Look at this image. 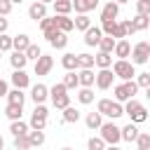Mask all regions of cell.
<instances>
[{
    "instance_id": "1",
    "label": "cell",
    "mask_w": 150,
    "mask_h": 150,
    "mask_svg": "<svg viewBox=\"0 0 150 150\" xmlns=\"http://www.w3.org/2000/svg\"><path fill=\"white\" fill-rule=\"evenodd\" d=\"M49 98H52V105H54L56 110H63V108L70 105V94H68V89H66L63 82L49 87Z\"/></svg>"
},
{
    "instance_id": "2",
    "label": "cell",
    "mask_w": 150,
    "mask_h": 150,
    "mask_svg": "<svg viewBox=\"0 0 150 150\" xmlns=\"http://www.w3.org/2000/svg\"><path fill=\"white\" fill-rule=\"evenodd\" d=\"M115 101L117 103H127L129 98H134L136 96V91H138V84L134 82V80H124V82H120V84H115Z\"/></svg>"
},
{
    "instance_id": "3",
    "label": "cell",
    "mask_w": 150,
    "mask_h": 150,
    "mask_svg": "<svg viewBox=\"0 0 150 150\" xmlns=\"http://www.w3.org/2000/svg\"><path fill=\"white\" fill-rule=\"evenodd\" d=\"M96 110H98L101 115L110 117V120H117V117H122V115H124V105H122V103H117V101H110V98H101V101H98V105H96Z\"/></svg>"
},
{
    "instance_id": "4",
    "label": "cell",
    "mask_w": 150,
    "mask_h": 150,
    "mask_svg": "<svg viewBox=\"0 0 150 150\" xmlns=\"http://www.w3.org/2000/svg\"><path fill=\"white\" fill-rule=\"evenodd\" d=\"M98 131H101V138L105 141V145H117L122 141V129L115 122H103L98 127Z\"/></svg>"
},
{
    "instance_id": "5",
    "label": "cell",
    "mask_w": 150,
    "mask_h": 150,
    "mask_svg": "<svg viewBox=\"0 0 150 150\" xmlns=\"http://www.w3.org/2000/svg\"><path fill=\"white\" fill-rule=\"evenodd\" d=\"M112 73H115V77H120L122 82L136 77V68H134V63L127 61V59H117V61L112 63Z\"/></svg>"
},
{
    "instance_id": "6",
    "label": "cell",
    "mask_w": 150,
    "mask_h": 150,
    "mask_svg": "<svg viewBox=\"0 0 150 150\" xmlns=\"http://www.w3.org/2000/svg\"><path fill=\"white\" fill-rule=\"evenodd\" d=\"M148 61H150V42L141 40V42H136L131 47V63L134 66H143Z\"/></svg>"
},
{
    "instance_id": "7",
    "label": "cell",
    "mask_w": 150,
    "mask_h": 150,
    "mask_svg": "<svg viewBox=\"0 0 150 150\" xmlns=\"http://www.w3.org/2000/svg\"><path fill=\"white\" fill-rule=\"evenodd\" d=\"M47 108H45V103H38L35 105V110H33V115H30V129H42L45 131V127H47Z\"/></svg>"
},
{
    "instance_id": "8",
    "label": "cell",
    "mask_w": 150,
    "mask_h": 150,
    "mask_svg": "<svg viewBox=\"0 0 150 150\" xmlns=\"http://www.w3.org/2000/svg\"><path fill=\"white\" fill-rule=\"evenodd\" d=\"M101 30H103V35H110V38H115V40H124V38H127L122 23H117V21H103V23H101Z\"/></svg>"
},
{
    "instance_id": "9",
    "label": "cell",
    "mask_w": 150,
    "mask_h": 150,
    "mask_svg": "<svg viewBox=\"0 0 150 150\" xmlns=\"http://www.w3.org/2000/svg\"><path fill=\"white\" fill-rule=\"evenodd\" d=\"M112 80H115V73L110 70V68H101L98 73H96V87L98 89H110L112 87Z\"/></svg>"
},
{
    "instance_id": "10",
    "label": "cell",
    "mask_w": 150,
    "mask_h": 150,
    "mask_svg": "<svg viewBox=\"0 0 150 150\" xmlns=\"http://www.w3.org/2000/svg\"><path fill=\"white\" fill-rule=\"evenodd\" d=\"M45 38H47V42H49L54 49H66V45H68V33H63V30L47 33Z\"/></svg>"
},
{
    "instance_id": "11",
    "label": "cell",
    "mask_w": 150,
    "mask_h": 150,
    "mask_svg": "<svg viewBox=\"0 0 150 150\" xmlns=\"http://www.w3.org/2000/svg\"><path fill=\"white\" fill-rule=\"evenodd\" d=\"M30 98H33V103H35V105H38V103H45V101L49 98V87H47V84H42V82L33 84V87H30Z\"/></svg>"
},
{
    "instance_id": "12",
    "label": "cell",
    "mask_w": 150,
    "mask_h": 150,
    "mask_svg": "<svg viewBox=\"0 0 150 150\" xmlns=\"http://www.w3.org/2000/svg\"><path fill=\"white\" fill-rule=\"evenodd\" d=\"M101 38H103V30H101L98 26H89V28L84 30V45H87V47H98Z\"/></svg>"
},
{
    "instance_id": "13",
    "label": "cell",
    "mask_w": 150,
    "mask_h": 150,
    "mask_svg": "<svg viewBox=\"0 0 150 150\" xmlns=\"http://www.w3.org/2000/svg\"><path fill=\"white\" fill-rule=\"evenodd\" d=\"M117 14H120V5H117L115 0L105 2V5H103V9H101V23H103V21H115V19H117Z\"/></svg>"
},
{
    "instance_id": "14",
    "label": "cell",
    "mask_w": 150,
    "mask_h": 150,
    "mask_svg": "<svg viewBox=\"0 0 150 150\" xmlns=\"http://www.w3.org/2000/svg\"><path fill=\"white\" fill-rule=\"evenodd\" d=\"M52 68H54V59L47 54H40V59L35 61V75H49Z\"/></svg>"
},
{
    "instance_id": "15",
    "label": "cell",
    "mask_w": 150,
    "mask_h": 150,
    "mask_svg": "<svg viewBox=\"0 0 150 150\" xmlns=\"http://www.w3.org/2000/svg\"><path fill=\"white\" fill-rule=\"evenodd\" d=\"M28 16H30V19H35V21L45 19V16H47V5H45V2H40V0H35V2L28 7Z\"/></svg>"
},
{
    "instance_id": "16",
    "label": "cell",
    "mask_w": 150,
    "mask_h": 150,
    "mask_svg": "<svg viewBox=\"0 0 150 150\" xmlns=\"http://www.w3.org/2000/svg\"><path fill=\"white\" fill-rule=\"evenodd\" d=\"M73 2V9L77 12V14H89L96 5H98V0H70Z\"/></svg>"
},
{
    "instance_id": "17",
    "label": "cell",
    "mask_w": 150,
    "mask_h": 150,
    "mask_svg": "<svg viewBox=\"0 0 150 150\" xmlns=\"http://www.w3.org/2000/svg\"><path fill=\"white\" fill-rule=\"evenodd\" d=\"M77 80H80V87H91V84L96 82V73H94L91 68H80Z\"/></svg>"
},
{
    "instance_id": "18",
    "label": "cell",
    "mask_w": 150,
    "mask_h": 150,
    "mask_svg": "<svg viewBox=\"0 0 150 150\" xmlns=\"http://www.w3.org/2000/svg\"><path fill=\"white\" fill-rule=\"evenodd\" d=\"M12 84L16 87V89H26L28 84H30V77L26 75V70L21 68V70H14L12 73Z\"/></svg>"
},
{
    "instance_id": "19",
    "label": "cell",
    "mask_w": 150,
    "mask_h": 150,
    "mask_svg": "<svg viewBox=\"0 0 150 150\" xmlns=\"http://www.w3.org/2000/svg\"><path fill=\"white\" fill-rule=\"evenodd\" d=\"M40 28H42V33H45V35H47V33L59 30V16L54 14V16H45V19H40Z\"/></svg>"
},
{
    "instance_id": "20",
    "label": "cell",
    "mask_w": 150,
    "mask_h": 150,
    "mask_svg": "<svg viewBox=\"0 0 150 150\" xmlns=\"http://www.w3.org/2000/svg\"><path fill=\"white\" fill-rule=\"evenodd\" d=\"M112 54H115L117 59H127V56H131V45H129L127 40H117V42H115Z\"/></svg>"
},
{
    "instance_id": "21",
    "label": "cell",
    "mask_w": 150,
    "mask_h": 150,
    "mask_svg": "<svg viewBox=\"0 0 150 150\" xmlns=\"http://www.w3.org/2000/svg\"><path fill=\"white\" fill-rule=\"evenodd\" d=\"M9 63H12V68L14 70H21V68H26V63H28V56L23 54V52H12V56H9Z\"/></svg>"
},
{
    "instance_id": "22",
    "label": "cell",
    "mask_w": 150,
    "mask_h": 150,
    "mask_svg": "<svg viewBox=\"0 0 150 150\" xmlns=\"http://www.w3.org/2000/svg\"><path fill=\"white\" fill-rule=\"evenodd\" d=\"M30 45V38L26 35V33H21V35H14L12 38V49H16V52H26V47Z\"/></svg>"
},
{
    "instance_id": "23",
    "label": "cell",
    "mask_w": 150,
    "mask_h": 150,
    "mask_svg": "<svg viewBox=\"0 0 150 150\" xmlns=\"http://www.w3.org/2000/svg\"><path fill=\"white\" fill-rule=\"evenodd\" d=\"M94 66H98V68H110V66H112V54L98 52V54L94 56Z\"/></svg>"
},
{
    "instance_id": "24",
    "label": "cell",
    "mask_w": 150,
    "mask_h": 150,
    "mask_svg": "<svg viewBox=\"0 0 150 150\" xmlns=\"http://www.w3.org/2000/svg\"><path fill=\"white\" fill-rule=\"evenodd\" d=\"M9 131H12V136H26L30 129H28V124H26L23 120H14V122L9 124Z\"/></svg>"
},
{
    "instance_id": "25",
    "label": "cell",
    "mask_w": 150,
    "mask_h": 150,
    "mask_svg": "<svg viewBox=\"0 0 150 150\" xmlns=\"http://www.w3.org/2000/svg\"><path fill=\"white\" fill-rule=\"evenodd\" d=\"M136 136H138V124H134V122H129L127 127H122V141H136Z\"/></svg>"
},
{
    "instance_id": "26",
    "label": "cell",
    "mask_w": 150,
    "mask_h": 150,
    "mask_svg": "<svg viewBox=\"0 0 150 150\" xmlns=\"http://www.w3.org/2000/svg\"><path fill=\"white\" fill-rule=\"evenodd\" d=\"M28 141H30V148H40L45 143V131L42 129H30L28 131Z\"/></svg>"
},
{
    "instance_id": "27",
    "label": "cell",
    "mask_w": 150,
    "mask_h": 150,
    "mask_svg": "<svg viewBox=\"0 0 150 150\" xmlns=\"http://www.w3.org/2000/svg\"><path fill=\"white\" fill-rule=\"evenodd\" d=\"M54 14H70L73 12V2L70 0H54Z\"/></svg>"
},
{
    "instance_id": "28",
    "label": "cell",
    "mask_w": 150,
    "mask_h": 150,
    "mask_svg": "<svg viewBox=\"0 0 150 150\" xmlns=\"http://www.w3.org/2000/svg\"><path fill=\"white\" fill-rule=\"evenodd\" d=\"M61 66H63L66 70H77V54L66 52V54L61 56Z\"/></svg>"
},
{
    "instance_id": "29",
    "label": "cell",
    "mask_w": 150,
    "mask_h": 150,
    "mask_svg": "<svg viewBox=\"0 0 150 150\" xmlns=\"http://www.w3.org/2000/svg\"><path fill=\"white\" fill-rule=\"evenodd\" d=\"M84 124L89 127V129H98L101 124H103V115L96 110V112H89L87 117H84Z\"/></svg>"
},
{
    "instance_id": "30",
    "label": "cell",
    "mask_w": 150,
    "mask_h": 150,
    "mask_svg": "<svg viewBox=\"0 0 150 150\" xmlns=\"http://www.w3.org/2000/svg\"><path fill=\"white\" fill-rule=\"evenodd\" d=\"M7 101L9 103H16V105H23V101H26V94H23V89H12V91H7Z\"/></svg>"
},
{
    "instance_id": "31",
    "label": "cell",
    "mask_w": 150,
    "mask_h": 150,
    "mask_svg": "<svg viewBox=\"0 0 150 150\" xmlns=\"http://www.w3.org/2000/svg\"><path fill=\"white\" fill-rule=\"evenodd\" d=\"M21 112H23V105H16V103H7L5 108V115L14 122V120H21Z\"/></svg>"
},
{
    "instance_id": "32",
    "label": "cell",
    "mask_w": 150,
    "mask_h": 150,
    "mask_svg": "<svg viewBox=\"0 0 150 150\" xmlns=\"http://www.w3.org/2000/svg\"><path fill=\"white\" fill-rule=\"evenodd\" d=\"M77 120H80V110H77V108H73V105L63 108V122H66V124H75Z\"/></svg>"
},
{
    "instance_id": "33",
    "label": "cell",
    "mask_w": 150,
    "mask_h": 150,
    "mask_svg": "<svg viewBox=\"0 0 150 150\" xmlns=\"http://www.w3.org/2000/svg\"><path fill=\"white\" fill-rule=\"evenodd\" d=\"M63 84H66V89H77V87H80V80H77V73H75V70H66V77H63Z\"/></svg>"
},
{
    "instance_id": "34",
    "label": "cell",
    "mask_w": 150,
    "mask_h": 150,
    "mask_svg": "<svg viewBox=\"0 0 150 150\" xmlns=\"http://www.w3.org/2000/svg\"><path fill=\"white\" fill-rule=\"evenodd\" d=\"M77 101H80L82 105H89V103L94 101V91H91V87H82V89L77 91Z\"/></svg>"
},
{
    "instance_id": "35",
    "label": "cell",
    "mask_w": 150,
    "mask_h": 150,
    "mask_svg": "<svg viewBox=\"0 0 150 150\" xmlns=\"http://www.w3.org/2000/svg\"><path fill=\"white\" fill-rule=\"evenodd\" d=\"M56 16H59V30L70 33L75 28V23H73V19H68V14H56Z\"/></svg>"
},
{
    "instance_id": "36",
    "label": "cell",
    "mask_w": 150,
    "mask_h": 150,
    "mask_svg": "<svg viewBox=\"0 0 150 150\" xmlns=\"http://www.w3.org/2000/svg\"><path fill=\"white\" fill-rule=\"evenodd\" d=\"M73 23H75V28L77 30H87L89 26H91V19H89V14H77V19H73Z\"/></svg>"
},
{
    "instance_id": "37",
    "label": "cell",
    "mask_w": 150,
    "mask_h": 150,
    "mask_svg": "<svg viewBox=\"0 0 150 150\" xmlns=\"http://www.w3.org/2000/svg\"><path fill=\"white\" fill-rule=\"evenodd\" d=\"M115 38H110V35H105V38H101V42H98V52H108V54H112V49H115Z\"/></svg>"
},
{
    "instance_id": "38",
    "label": "cell",
    "mask_w": 150,
    "mask_h": 150,
    "mask_svg": "<svg viewBox=\"0 0 150 150\" xmlns=\"http://www.w3.org/2000/svg\"><path fill=\"white\" fill-rule=\"evenodd\" d=\"M131 23H134L136 30H145V28H150V16H141V14H136V16L131 19Z\"/></svg>"
},
{
    "instance_id": "39",
    "label": "cell",
    "mask_w": 150,
    "mask_h": 150,
    "mask_svg": "<svg viewBox=\"0 0 150 150\" xmlns=\"http://www.w3.org/2000/svg\"><path fill=\"white\" fill-rule=\"evenodd\" d=\"M129 117H131V122H134V124H141V122H145V120H148V110H145V105L136 108V110H134Z\"/></svg>"
},
{
    "instance_id": "40",
    "label": "cell",
    "mask_w": 150,
    "mask_h": 150,
    "mask_svg": "<svg viewBox=\"0 0 150 150\" xmlns=\"http://www.w3.org/2000/svg\"><path fill=\"white\" fill-rule=\"evenodd\" d=\"M77 68H94V56L91 54H77Z\"/></svg>"
},
{
    "instance_id": "41",
    "label": "cell",
    "mask_w": 150,
    "mask_h": 150,
    "mask_svg": "<svg viewBox=\"0 0 150 150\" xmlns=\"http://www.w3.org/2000/svg\"><path fill=\"white\" fill-rule=\"evenodd\" d=\"M87 150H105V141L101 136H91L87 141Z\"/></svg>"
},
{
    "instance_id": "42",
    "label": "cell",
    "mask_w": 150,
    "mask_h": 150,
    "mask_svg": "<svg viewBox=\"0 0 150 150\" xmlns=\"http://www.w3.org/2000/svg\"><path fill=\"white\" fill-rule=\"evenodd\" d=\"M28 148H30L28 134L26 136H14V150H28Z\"/></svg>"
},
{
    "instance_id": "43",
    "label": "cell",
    "mask_w": 150,
    "mask_h": 150,
    "mask_svg": "<svg viewBox=\"0 0 150 150\" xmlns=\"http://www.w3.org/2000/svg\"><path fill=\"white\" fill-rule=\"evenodd\" d=\"M23 54H26V56H28V59H33V61H38V59H40V54H42V52H40V47H38V45H33V42H30V45H28V47H26V52H23Z\"/></svg>"
},
{
    "instance_id": "44",
    "label": "cell",
    "mask_w": 150,
    "mask_h": 150,
    "mask_svg": "<svg viewBox=\"0 0 150 150\" xmlns=\"http://www.w3.org/2000/svg\"><path fill=\"white\" fill-rule=\"evenodd\" d=\"M136 84H138V89L141 87L148 89L150 87V73H136Z\"/></svg>"
},
{
    "instance_id": "45",
    "label": "cell",
    "mask_w": 150,
    "mask_h": 150,
    "mask_svg": "<svg viewBox=\"0 0 150 150\" xmlns=\"http://www.w3.org/2000/svg\"><path fill=\"white\" fill-rule=\"evenodd\" d=\"M136 145H138V148H150V134H148V131H138Z\"/></svg>"
},
{
    "instance_id": "46",
    "label": "cell",
    "mask_w": 150,
    "mask_h": 150,
    "mask_svg": "<svg viewBox=\"0 0 150 150\" xmlns=\"http://www.w3.org/2000/svg\"><path fill=\"white\" fill-rule=\"evenodd\" d=\"M12 49V35L0 33V52H9Z\"/></svg>"
},
{
    "instance_id": "47",
    "label": "cell",
    "mask_w": 150,
    "mask_h": 150,
    "mask_svg": "<svg viewBox=\"0 0 150 150\" xmlns=\"http://www.w3.org/2000/svg\"><path fill=\"white\" fill-rule=\"evenodd\" d=\"M136 14H141V16H150V2L138 0V2H136Z\"/></svg>"
},
{
    "instance_id": "48",
    "label": "cell",
    "mask_w": 150,
    "mask_h": 150,
    "mask_svg": "<svg viewBox=\"0 0 150 150\" xmlns=\"http://www.w3.org/2000/svg\"><path fill=\"white\" fill-rule=\"evenodd\" d=\"M141 105H143V103H138L136 98H129V101L124 103V115H131V112H134L136 108H141Z\"/></svg>"
},
{
    "instance_id": "49",
    "label": "cell",
    "mask_w": 150,
    "mask_h": 150,
    "mask_svg": "<svg viewBox=\"0 0 150 150\" xmlns=\"http://www.w3.org/2000/svg\"><path fill=\"white\" fill-rule=\"evenodd\" d=\"M12 12V0H0V16H7Z\"/></svg>"
},
{
    "instance_id": "50",
    "label": "cell",
    "mask_w": 150,
    "mask_h": 150,
    "mask_svg": "<svg viewBox=\"0 0 150 150\" xmlns=\"http://www.w3.org/2000/svg\"><path fill=\"white\" fill-rule=\"evenodd\" d=\"M120 23H122V28H124V33H127V38L136 33V28H134V23H131L129 19H124V21H120Z\"/></svg>"
},
{
    "instance_id": "51",
    "label": "cell",
    "mask_w": 150,
    "mask_h": 150,
    "mask_svg": "<svg viewBox=\"0 0 150 150\" xmlns=\"http://www.w3.org/2000/svg\"><path fill=\"white\" fill-rule=\"evenodd\" d=\"M7 28H9V21L5 16H0V33H7Z\"/></svg>"
},
{
    "instance_id": "52",
    "label": "cell",
    "mask_w": 150,
    "mask_h": 150,
    "mask_svg": "<svg viewBox=\"0 0 150 150\" xmlns=\"http://www.w3.org/2000/svg\"><path fill=\"white\" fill-rule=\"evenodd\" d=\"M7 91H9V89H7V82L0 77V96H7Z\"/></svg>"
},
{
    "instance_id": "53",
    "label": "cell",
    "mask_w": 150,
    "mask_h": 150,
    "mask_svg": "<svg viewBox=\"0 0 150 150\" xmlns=\"http://www.w3.org/2000/svg\"><path fill=\"white\" fill-rule=\"evenodd\" d=\"M105 150H120L117 145H105Z\"/></svg>"
},
{
    "instance_id": "54",
    "label": "cell",
    "mask_w": 150,
    "mask_h": 150,
    "mask_svg": "<svg viewBox=\"0 0 150 150\" xmlns=\"http://www.w3.org/2000/svg\"><path fill=\"white\" fill-rule=\"evenodd\" d=\"M115 2H117V5H127L129 0H115Z\"/></svg>"
},
{
    "instance_id": "55",
    "label": "cell",
    "mask_w": 150,
    "mask_h": 150,
    "mask_svg": "<svg viewBox=\"0 0 150 150\" xmlns=\"http://www.w3.org/2000/svg\"><path fill=\"white\" fill-rule=\"evenodd\" d=\"M2 148H5V138L0 136V150H2Z\"/></svg>"
},
{
    "instance_id": "56",
    "label": "cell",
    "mask_w": 150,
    "mask_h": 150,
    "mask_svg": "<svg viewBox=\"0 0 150 150\" xmlns=\"http://www.w3.org/2000/svg\"><path fill=\"white\" fill-rule=\"evenodd\" d=\"M21 2H23V0H12V5H21Z\"/></svg>"
},
{
    "instance_id": "57",
    "label": "cell",
    "mask_w": 150,
    "mask_h": 150,
    "mask_svg": "<svg viewBox=\"0 0 150 150\" xmlns=\"http://www.w3.org/2000/svg\"><path fill=\"white\" fill-rule=\"evenodd\" d=\"M145 96H148V101H150V87H148V89H145Z\"/></svg>"
},
{
    "instance_id": "58",
    "label": "cell",
    "mask_w": 150,
    "mask_h": 150,
    "mask_svg": "<svg viewBox=\"0 0 150 150\" xmlns=\"http://www.w3.org/2000/svg\"><path fill=\"white\" fill-rule=\"evenodd\" d=\"M40 2H45V5H49V2H54V0H40Z\"/></svg>"
},
{
    "instance_id": "59",
    "label": "cell",
    "mask_w": 150,
    "mask_h": 150,
    "mask_svg": "<svg viewBox=\"0 0 150 150\" xmlns=\"http://www.w3.org/2000/svg\"><path fill=\"white\" fill-rule=\"evenodd\" d=\"M136 150H148V148H136Z\"/></svg>"
},
{
    "instance_id": "60",
    "label": "cell",
    "mask_w": 150,
    "mask_h": 150,
    "mask_svg": "<svg viewBox=\"0 0 150 150\" xmlns=\"http://www.w3.org/2000/svg\"><path fill=\"white\" fill-rule=\"evenodd\" d=\"M61 150H73V148H61Z\"/></svg>"
},
{
    "instance_id": "61",
    "label": "cell",
    "mask_w": 150,
    "mask_h": 150,
    "mask_svg": "<svg viewBox=\"0 0 150 150\" xmlns=\"http://www.w3.org/2000/svg\"><path fill=\"white\" fill-rule=\"evenodd\" d=\"M143 2H150V0H143Z\"/></svg>"
},
{
    "instance_id": "62",
    "label": "cell",
    "mask_w": 150,
    "mask_h": 150,
    "mask_svg": "<svg viewBox=\"0 0 150 150\" xmlns=\"http://www.w3.org/2000/svg\"><path fill=\"white\" fill-rule=\"evenodd\" d=\"M0 56H2V52H0Z\"/></svg>"
},
{
    "instance_id": "63",
    "label": "cell",
    "mask_w": 150,
    "mask_h": 150,
    "mask_svg": "<svg viewBox=\"0 0 150 150\" xmlns=\"http://www.w3.org/2000/svg\"><path fill=\"white\" fill-rule=\"evenodd\" d=\"M148 150H150V148H148Z\"/></svg>"
}]
</instances>
